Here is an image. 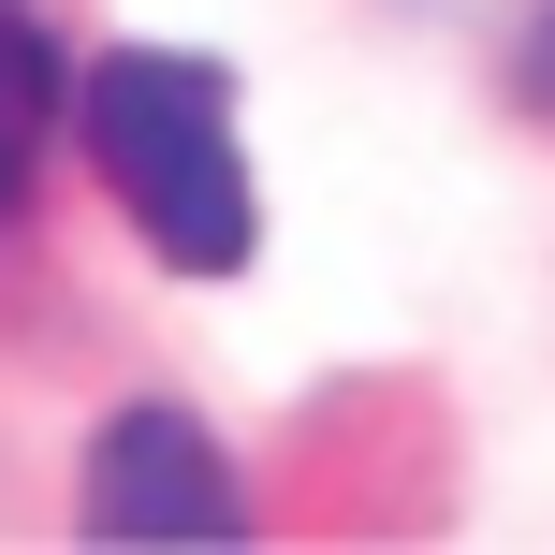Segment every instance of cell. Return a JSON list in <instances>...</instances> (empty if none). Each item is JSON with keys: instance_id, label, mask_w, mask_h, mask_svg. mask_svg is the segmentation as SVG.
Wrapping results in <instances>:
<instances>
[{"instance_id": "3957f363", "label": "cell", "mask_w": 555, "mask_h": 555, "mask_svg": "<svg viewBox=\"0 0 555 555\" xmlns=\"http://www.w3.org/2000/svg\"><path fill=\"white\" fill-rule=\"evenodd\" d=\"M59 44H44V15L29 0H0V205L29 191V162H44V132H59Z\"/></svg>"}, {"instance_id": "6da1fadb", "label": "cell", "mask_w": 555, "mask_h": 555, "mask_svg": "<svg viewBox=\"0 0 555 555\" xmlns=\"http://www.w3.org/2000/svg\"><path fill=\"white\" fill-rule=\"evenodd\" d=\"M74 117H88L103 191L132 205V234H146L176 278H234V263L263 249V191H249V146H234L220 59H191V44H117L103 74L74 88Z\"/></svg>"}, {"instance_id": "7a4b0ae2", "label": "cell", "mask_w": 555, "mask_h": 555, "mask_svg": "<svg viewBox=\"0 0 555 555\" xmlns=\"http://www.w3.org/2000/svg\"><path fill=\"white\" fill-rule=\"evenodd\" d=\"M88 541H234L249 527V482L220 468V439H205L191 410H117L103 439H88Z\"/></svg>"}, {"instance_id": "277c9868", "label": "cell", "mask_w": 555, "mask_h": 555, "mask_svg": "<svg viewBox=\"0 0 555 555\" xmlns=\"http://www.w3.org/2000/svg\"><path fill=\"white\" fill-rule=\"evenodd\" d=\"M527 103L555 117V29H541V44H527Z\"/></svg>"}]
</instances>
